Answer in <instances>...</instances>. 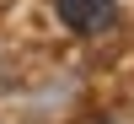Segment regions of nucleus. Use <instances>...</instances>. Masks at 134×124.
<instances>
[{
	"label": "nucleus",
	"mask_w": 134,
	"mask_h": 124,
	"mask_svg": "<svg viewBox=\"0 0 134 124\" xmlns=\"http://www.w3.org/2000/svg\"><path fill=\"white\" fill-rule=\"evenodd\" d=\"M54 11L70 32H107L118 22V0H54Z\"/></svg>",
	"instance_id": "nucleus-1"
}]
</instances>
